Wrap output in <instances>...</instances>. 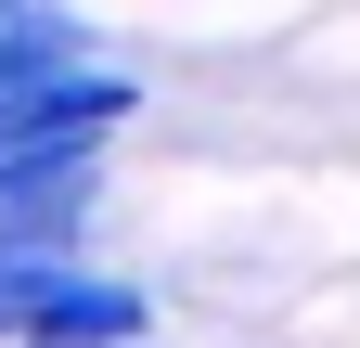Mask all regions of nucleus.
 Returning a JSON list of instances; mask_svg holds the SVG:
<instances>
[{
  "label": "nucleus",
  "mask_w": 360,
  "mask_h": 348,
  "mask_svg": "<svg viewBox=\"0 0 360 348\" xmlns=\"http://www.w3.org/2000/svg\"><path fill=\"white\" fill-rule=\"evenodd\" d=\"M0 348H155V284L116 258H0Z\"/></svg>",
  "instance_id": "f257e3e1"
},
{
  "label": "nucleus",
  "mask_w": 360,
  "mask_h": 348,
  "mask_svg": "<svg viewBox=\"0 0 360 348\" xmlns=\"http://www.w3.org/2000/svg\"><path fill=\"white\" fill-rule=\"evenodd\" d=\"M155 116V77L116 52H90L65 77H39V91H0V168H52V155H116L129 129Z\"/></svg>",
  "instance_id": "f03ea898"
},
{
  "label": "nucleus",
  "mask_w": 360,
  "mask_h": 348,
  "mask_svg": "<svg viewBox=\"0 0 360 348\" xmlns=\"http://www.w3.org/2000/svg\"><path fill=\"white\" fill-rule=\"evenodd\" d=\"M103 52V26L77 13V0H26V13H0V91H39V77H65Z\"/></svg>",
  "instance_id": "7ed1b4c3"
}]
</instances>
